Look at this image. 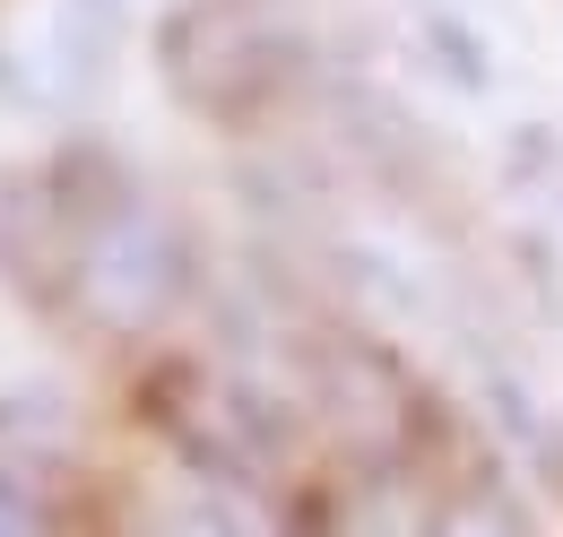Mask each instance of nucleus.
Here are the masks:
<instances>
[{
    "label": "nucleus",
    "instance_id": "nucleus-1",
    "mask_svg": "<svg viewBox=\"0 0 563 537\" xmlns=\"http://www.w3.org/2000/svg\"><path fill=\"white\" fill-rule=\"evenodd\" d=\"M156 62L200 113H252L303 69V26L269 0H191L156 35Z\"/></svg>",
    "mask_w": 563,
    "mask_h": 537
},
{
    "label": "nucleus",
    "instance_id": "nucleus-2",
    "mask_svg": "<svg viewBox=\"0 0 563 537\" xmlns=\"http://www.w3.org/2000/svg\"><path fill=\"white\" fill-rule=\"evenodd\" d=\"M183 286H191V234L174 217H156L140 191L87 234V252L70 268V295L87 304V321L96 330H122V338L156 330L183 304Z\"/></svg>",
    "mask_w": 563,
    "mask_h": 537
},
{
    "label": "nucleus",
    "instance_id": "nucleus-3",
    "mask_svg": "<svg viewBox=\"0 0 563 537\" xmlns=\"http://www.w3.org/2000/svg\"><path fill=\"white\" fill-rule=\"evenodd\" d=\"M424 537H529V520L511 512L503 485H468V494H451V503L433 512V529H424Z\"/></svg>",
    "mask_w": 563,
    "mask_h": 537
},
{
    "label": "nucleus",
    "instance_id": "nucleus-4",
    "mask_svg": "<svg viewBox=\"0 0 563 537\" xmlns=\"http://www.w3.org/2000/svg\"><path fill=\"white\" fill-rule=\"evenodd\" d=\"M433 53L460 69V87H486V78H494V69H486V53H477V35H468L460 18H433Z\"/></svg>",
    "mask_w": 563,
    "mask_h": 537
},
{
    "label": "nucleus",
    "instance_id": "nucleus-5",
    "mask_svg": "<svg viewBox=\"0 0 563 537\" xmlns=\"http://www.w3.org/2000/svg\"><path fill=\"white\" fill-rule=\"evenodd\" d=\"M0 537H44V520H35V503H26L18 485H0Z\"/></svg>",
    "mask_w": 563,
    "mask_h": 537
}]
</instances>
